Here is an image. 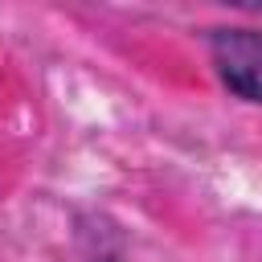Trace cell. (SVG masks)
<instances>
[{
  "label": "cell",
  "mask_w": 262,
  "mask_h": 262,
  "mask_svg": "<svg viewBox=\"0 0 262 262\" xmlns=\"http://www.w3.org/2000/svg\"><path fill=\"white\" fill-rule=\"evenodd\" d=\"M209 57L237 98L262 102V29H213Z\"/></svg>",
  "instance_id": "6da1fadb"
}]
</instances>
